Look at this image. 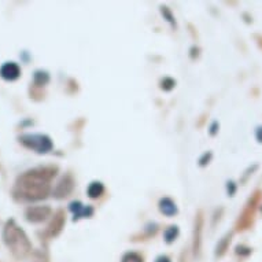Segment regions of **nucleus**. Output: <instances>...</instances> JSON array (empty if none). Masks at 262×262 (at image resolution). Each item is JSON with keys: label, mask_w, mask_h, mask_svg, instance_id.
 Masks as SVG:
<instances>
[{"label": "nucleus", "mask_w": 262, "mask_h": 262, "mask_svg": "<svg viewBox=\"0 0 262 262\" xmlns=\"http://www.w3.org/2000/svg\"><path fill=\"white\" fill-rule=\"evenodd\" d=\"M52 170L47 168H39L25 172L18 177L14 193L24 201H40L50 192V177Z\"/></svg>", "instance_id": "obj_1"}, {"label": "nucleus", "mask_w": 262, "mask_h": 262, "mask_svg": "<svg viewBox=\"0 0 262 262\" xmlns=\"http://www.w3.org/2000/svg\"><path fill=\"white\" fill-rule=\"evenodd\" d=\"M3 241L10 249V251L17 258H24L32 249L28 236L15 224L14 220H10L6 224L5 231H3Z\"/></svg>", "instance_id": "obj_2"}, {"label": "nucleus", "mask_w": 262, "mask_h": 262, "mask_svg": "<svg viewBox=\"0 0 262 262\" xmlns=\"http://www.w3.org/2000/svg\"><path fill=\"white\" fill-rule=\"evenodd\" d=\"M19 142L30 150L36 151L39 154H46L52 150L51 139L41 134H28L19 136Z\"/></svg>", "instance_id": "obj_3"}, {"label": "nucleus", "mask_w": 262, "mask_h": 262, "mask_svg": "<svg viewBox=\"0 0 262 262\" xmlns=\"http://www.w3.org/2000/svg\"><path fill=\"white\" fill-rule=\"evenodd\" d=\"M51 213V209L48 206H32L26 210V220L32 223H41L47 219Z\"/></svg>", "instance_id": "obj_4"}, {"label": "nucleus", "mask_w": 262, "mask_h": 262, "mask_svg": "<svg viewBox=\"0 0 262 262\" xmlns=\"http://www.w3.org/2000/svg\"><path fill=\"white\" fill-rule=\"evenodd\" d=\"M21 76V69L15 62H6L0 68V77L5 78L7 81H14Z\"/></svg>", "instance_id": "obj_5"}, {"label": "nucleus", "mask_w": 262, "mask_h": 262, "mask_svg": "<svg viewBox=\"0 0 262 262\" xmlns=\"http://www.w3.org/2000/svg\"><path fill=\"white\" fill-rule=\"evenodd\" d=\"M161 211L166 215H173L177 211L174 203L170 199H162L161 201Z\"/></svg>", "instance_id": "obj_6"}, {"label": "nucleus", "mask_w": 262, "mask_h": 262, "mask_svg": "<svg viewBox=\"0 0 262 262\" xmlns=\"http://www.w3.org/2000/svg\"><path fill=\"white\" fill-rule=\"evenodd\" d=\"M70 210L74 211V215H76V219H78L80 215H88V214H91V213H92V209H88V210H86L85 207H82L80 203H76V202L70 205Z\"/></svg>", "instance_id": "obj_7"}, {"label": "nucleus", "mask_w": 262, "mask_h": 262, "mask_svg": "<svg viewBox=\"0 0 262 262\" xmlns=\"http://www.w3.org/2000/svg\"><path fill=\"white\" fill-rule=\"evenodd\" d=\"M102 192H103V185L100 183H92L88 188V195L91 198H98Z\"/></svg>", "instance_id": "obj_8"}, {"label": "nucleus", "mask_w": 262, "mask_h": 262, "mask_svg": "<svg viewBox=\"0 0 262 262\" xmlns=\"http://www.w3.org/2000/svg\"><path fill=\"white\" fill-rule=\"evenodd\" d=\"M122 262H143L142 257L135 253H128L122 258Z\"/></svg>", "instance_id": "obj_9"}, {"label": "nucleus", "mask_w": 262, "mask_h": 262, "mask_svg": "<svg viewBox=\"0 0 262 262\" xmlns=\"http://www.w3.org/2000/svg\"><path fill=\"white\" fill-rule=\"evenodd\" d=\"M35 81L39 84V85H43L46 82L48 81V76L47 73H41V72H37L35 74Z\"/></svg>", "instance_id": "obj_10"}, {"label": "nucleus", "mask_w": 262, "mask_h": 262, "mask_svg": "<svg viewBox=\"0 0 262 262\" xmlns=\"http://www.w3.org/2000/svg\"><path fill=\"white\" fill-rule=\"evenodd\" d=\"M177 235V228L176 227H172L169 231H166V233H165V237H166V241L168 242H172L174 237H176Z\"/></svg>", "instance_id": "obj_11"}, {"label": "nucleus", "mask_w": 262, "mask_h": 262, "mask_svg": "<svg viewBox=\"0 0 262 262\" xmlns=\"http://www.w3.org/2000/svg\"><path fill=\"white\" fill-rule=\"evenodd\" d=\"M157 262H170L166 257H159L158 259H157Z\"/></svg>", "instance_id": "obj_12"}, {"label": "nucleus", "mask_w": 262, "mask_h": 262, "mask_svg": "<svg viewBox=\"0 0 262 262\" xmlns=\"http://www.w3.org/2000/svg\"><path fill=\"white\" fill-rule=\"evenodd\" d=\"M258 139L262 142V128H259V130H258Z\"/></svg>", "instance_id": "obj_13"}]
</instances>
